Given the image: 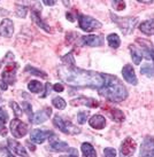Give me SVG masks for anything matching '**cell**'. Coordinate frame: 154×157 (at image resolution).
<instances>
[{
  "mask_svg": "<svg viewBox=\"0 0 154 157\" xmlns=\"http://www.w3.org/2000/svg\"><path fill=\"white\" fill-rule=\"evenodd\" d=\"M59 77L68 85L78 87H92L99 90L104 84L102 74L78 69L76 67H61L59 69Z\"/></svg>",
  "mask_w": 154,
  "mask_h": 157,
  "instance_id": "obj_1",
  "label": "cell"
},
{
  "mask_svg": "<svg viewBox=\"0 0 154 157\" xmlns=\"http://www.w3.org/2000/svg\"><path fill=\"white\" fill-rule=\"evenodd\" d=\"M104 84L98 91L101 96H105L110 102H122L127 99L128 92L117 77L112 75H102Z\"/></svg>",
  "mask_w": 154,
  "mask_h": 157,
  "instance_id": "obj_2",
  "label": "cell"
},
{
  "mask_svg": "<svg viewBox=\"0 0 154 157\" xmlns=\"http://www.w3.org/2000/svg\"><path fill=\"white\" fill-rule=\"evenodd\" d=\"M110 16L113 18V21L119 25V28L124 35L131 33L133 29H135V26H136L137 22H138L137 17H119V16L114 15L113 13L110 14Z\"/></svg>",
  "mask_w": 154,
  "mask_h": 157,
  "instance_id": "obj_3",
  "label": "cell"
},
{
  "mask_svg": "<svg viewBox=\"0 0 154 157\" xmlns=\"http://www.w3.org/2000/svg\"><path fill=\"white\" fill-rule=\"evenodd\" d=\"M53 124H54V126L57 127V128H59L60 131L63 132V133H66V134L75 135V134L81 133V130H79L78 127L75 126V125H73L70 122L65 121V119L62 117H60L59 115L54 116V118H53Z\"/></svg>",
  "mask_w": 154,
  "mask_h": 157,
  "instance_id": "obj_4",
  "label": "cell"
},
{
  "mask_svg": "<svg viewBox=\"0 0 154 157\" xmlns=\"http://www.w3.org/2000/svg\"><path fill=\"white\" fill-rule=\"evenodd\" d=\"M78 25L83 31L91 32V31H93V30L100 29L102 26V24L99 22L98 20L91 17V16H88V15H79Z\"/></svg>",
  "mask_w": 154,
  "mask_h": 157,
  "instance_id": "obj_5",
  "label": "cell"
},
{
  "mask_svg": "<svg viewBox=\"0 0 154 157\" xmlns=\"http://www.w3.org/2000/svg\"><path fill=\"white\" fill-rule=\"evenodd\" d=\"M137 148L136 141L132 138H127L121 144V148H120V156L121 157H131Z\"/></svg>",
  "mask_w": 154,
  "mask_h": 157,
  "instance_id": "obj_6",
  "label": "cell"
},
{
  "mask_svg": "<svg viewBox=\"0 0 154 157\" xmlns=\"http://www.w3.org/2000/svg\"><path fill=\"white\" fill-rule=\"evenodd\" d=\"M10 132L13 134L14 138H22L28 133V126L26 123H23L22 121H20L18 118L13 119L10 122Z\"/></svg>",
  "mask_w": 154,
  "mask_h": 157,
  "instance_id": "obj_7",
  "label": "cell"
},
{
  "mask_svg": "<svg viewBox=\"0 0 154 157\" xmlns=\"http://www.w3.org/2000/svg\"><path fill=\"white\" fill-rule=\"evenodd\" d=\"M16 70H18V64L16 63H9L5 67L2 71V80L6 84L14 85L16 82Z\"/></svg>",
  "mask_w": 154,
  "mask_h": 157,
  "instance_id": "obj_8",
  "label": "cell"
},
{
  "mask_svg": "<svg viewBox=\"0 0 154 157\" xmlns=\"http://www.w3.org/2000/svg\"><path fill=\"white\" fill-rule=\"evenodd\" d=\"M40 12H41V7L39 6V4H36L35 6L32 7V9H31V17L34 20V22L39 26L40 29H44L46 32H52L51 28H49V26L41 20V17H40Z\"/></svg>",
  "mask_w": 154,
  "mask_h": 157,
  "instance_id": "obj_9",
  "label": "cell"
},
{
  "mask_svg": "<svg viewBox=\"0 0 154 157\" xmlns=\"http://www.w3.org/2000/svg\"><path fill=\"white\" fill-rule=\"evenodd\" d=\"M51 115H52V109L49 107H45L43 110H39L38 113H36L32 116L30 122H32L34 124H41V123L46 122Z\"/></svg>",
  "mask_w": 154,
  "mask_h": 157,
  "instance_id": "obj_10",
  "label": "cell"
},
{
  "mask_svg": "<svg viewBox=\"0 0 154 157\" xmlns=\"http://www.w3.org/2000/svg\"><path fill=\"white\" fill-rule=\"evenodd\" d=\"M53 133L52 132H45L43 131V130H39V128H36V130H34V131L31 132V134H30V139L32 142H35V144H43L45 140L47 139L49 136H51Z\"/></svg>",
  "mask_w": 154,
  "mask_h": 157,
  "instance_id": "obj_11",
  "label": "cell"
},
{
  "mask_svg": "<svg viewBox=\"0 0 154 157\" xmlns=\"http://www.w3.org/2000/svg\"><path fill=\"white\" fill-rule=\"evenodd\" d=\"M154 149V139L152 136H146L140 147L139 157H150L152 150Z\"/></svg>",
  "mask_w": 154,
  "mask_h": 157,
  "instance_id": "obj_12",
  "label": "cell"
},
{
  "mask_svg": "<svg viewBox=\"0 0 154 157\" xmlns=\"http://www.w3.org/2000/svg\"><path fill=\"white\" fill-rule=\"evenodd\" d=\"M7 144H8V149L12 153H15L16 155H18V156L29 157L26 148H24L21 144H18V141H15L14 139H8L7 140Z\"/></svg>",
  "mask_w": 154,
  "mask_h": 157,
  "instance_id": "obj_13",
  "label": "cell"
},
{
  "mask_svg": "<svg viewBox=\"0 0 154 157\" xmlns=\"http://www.w3.org/2000/svg\"><path fill=\"white\" fill-rule=\"evenodd\" d=\"M14 33V24L9 18H4L0 23V35L2 37L9 38Z\"/></svg>",
  "mask_w": 154,
  "mask_h": 157,
  "instance_id": "obj_14",
  "label": "cell"
},
{
  "mask_svg": "<svg viewBox=\"0 0 154 157\" xmlns=\"http://www.w3.org/2000/svg\"><path fill=\"white\" fill-rule=\"evenodd\" d=\"M122 75H123V78L125 79V82L131 85H137L138 84V79L136 77V74H135V70L130 64H127V66L123 67L122 69Z\"/></svg>",
  "mask_w": 154,
  "mask_h": 157,
  "instance_id": "obj_15",
  "label": "cell"
},
{
  "mask_svg": "<svg viewBox=\"0 0 154 157\" xmlns=\"http://www.w3.org/2000/svg\"><path fill=\"white\" fill-rule=\"evenodd\" d=\"M70 103L73 105H88L90 108H98L99 107V101L92 98H77L75 100H71Z\"/></svg>",
  "mask_w": 154,
  "mask_h": 157,
  "instance_id": "obj_16",
  "label": "cell"
},
{
  "mask_svg": "<svg viewBox=\"0 0 154 157\" xmlns=\"http://www.w3.org/2000/svg\"><path fill=\"white\" fill-rule=\"evenodd\" d=\"M82 41L84 45L90 46V47H97V46H101L102 45V38L99 36L90 35L82 37Z\"/></svg>",
  "mask_w": 154,
  "mask_h": 157,
  "instance_id": "obj_17",
  "label": "cell"
},
{
  "mask_svg": "<svg viewBox=\"0 0 154 157\" xmlns=\"http://www.w3.org/2000/svg\"><path fill=\"white\" fill-rule=\"evenodd\" d=\"M89 124H90V126L96 128V130H102L106 126V119L101 115H94L90 118Z\"/></svg>",
  "mask_w": 154,
  "mask_h": 157,
  "instance_id": "obj_18",
  "label": "cell"
},
{
  "mask_svg": "<svg viewBox=\"0 0 154 157\" xmlns=\"http://www.w3.org/2000/svg\"><path fill=\"white\" fill-rule=\"evenodd\" d=\"M49 146L53 150L55 151H70L71 149L68 147V144L66 142H62V141H59V140H54L51 139L49 141Z\"/></svg>",
  "mask_w": 154,
  "mask_h": 157,
  "instance_id": "obj_19",
  "label": "cell"
},
{
  "mask_svg": "<svg viewBox=\"0 0 154 157\" xmlns=\"http://www.w3.org/2000/svg\"><path fill=\"white\" fill-rule=\"evenodd\" d=\"M139 29H140L141 32L145 33V35H153L154 33V18L144 21V22L139 25Z\"/></svg>",
  "mask_w": 154,
  "mask_h": 157,
  "instance_id": "obj_20",
  "label": "cell"
},
{
  "mask_svg": "<svg viewBox=\"0 0 154 157\" xmlns=\"http://www.w3.org/2000/svg\"><path fill=\"white\" fill-rule=\"evenodd\" d=\"M7 121H8V113L0 108V135H2V136L7 135V128L5 126Z\"/></svg>",
  "mask_w": 154,
  "mask_h": 157,
  "instance_id": "obj_21",
  "label": "cell"
},
{
  "mask_svg": "<svg viewBox=\"0 0 154 157\" xmlns=\"http://www.w3.org/2000/svg\"><path fill=\"white\" fill-rule=\"evenodd\" d=\"M82 153H83V157H97V153L96 149L93 148L89 142H84L82 144Z\"/></svg>",
  "mask_w": 154,
  "mask_h": 157,
  "instance_id": "obj_22",
  "label": "cell"
},
{
  "mask_svg": "<svg viewBox=\"0 0 154 157\" xmlns=\"http://www.w3.org/2000/svg\"><path fill=\"white\" fill-rule=\"evenodd\" d=\"M130 53H131V57L133 63L136 66H138L141 62V59H143V53L138 48L135 47V46H130Z\"/></svg>",
  "mask_w": 154,
  "mask_h": 157,
  "instance_id": "obj_23",
  "label": "cell"
},
{
  "mask_svg": "<svg viewBox=\"0 0 154 157\" xmlns=\"http://www.w3.org/2000/svg\"><path fill=\"white\" fill-rule=\"evenodd\" d=\"M109 115H110V117L114 119L115 122H123L124 121V113L123 111H121L120 109H115V108H109Z\"/></svg>",
  "mask_w": 154,
  "mask_h": 157,
  "instance_id": "obj_24",
  "label": "cell"
},
{
  "mask_svg": "<svg viewBox=\"0 0 154 157\" xmlns=\"http://www.w3.org/2000/svg\"><path fill=\"white\" fill-rule=\"evenodd\" d=\"M107 41H108L109 47L114 48V49L119 48L120 45H121V40H120L119 36L116 35V33H110V35H108V37H107Z\"/></svg>",
  "mask_w": 154,
  "mask_h": 157,
  "instance_id": "obj_25",
  "label": "cell"
},
{
  "mask_svg": "<svg viewBox=\"0 0 154 157\" xmlns=\"http://www.w3.org/2000/svg\"><path fill=\"white\" fill-rule=\"evenodd\" d=\"M28 88L32 93H39L43 91V85L38 80H31L30 83L28 84Z\"/></svg>",
  "mask_w": 154,
  "mask_h": 157,
  "instance_id": "obj_26",
  "label": "cell"
},
{
  "mask_svg": "<svg viewBox=\"0 0 154 157\" xmlns=\"http://www.w3.org/2000/svg\"><path fill=\"white\" fill-rule=\"evenodd\" d=\"M26 72H30L31 75H34V76H38V77H41V78H46L47 77V75L45 74L44 71H41V70H38L34 68V67H30V66H26V69H24Z\"/></svg>",
  "mask_w": 154,
  "mask_h": 157,
  "instance_id": "obj_27",
  "label": "cell"
},
{
  "mask_svg": "<svg viewBox=\"0 0 154 157\" xmlns=\"http://www.w3.org/2000/svg\"><path fill=\"white\" fill-rule=\"evenodd\" d=\"M52 103H53V105L57 108V109H59V110H63L65 108H66V105H67V103H66V101L63 100L62 98H60V96H57V98H54L52 100Z\"/></svg>",
  "mask_w": 154,
  "mask_h": 157,
  "instance_id": "obj_28",
  "label": "cell"
},
{
  "mask_svg": "<svg viewBox=\"0 0 154 157\" xmlns=\"http://www.w3.org/2000/svg\"><path fill=\"white\" fill-rule=\"evenodd\" d=\"M140 72L143 75H146L147 77H154V68L148 63H146V64L141 67Z\"/></svg>",
  "mask_w": 154,
  "mask_h": 157,
  "instance_id": "obj_29",
  "label": "cell"
},
{
  "mask_svg": "<svg viewBox=\"0 0 154 157\" xmlns=\"http://www.w3.org/2000/svg\"><path fill=\"white\" fill-rule=\"evenodd\" d=\"M62 62L66 64L67 67H75V60L73 56V53H69L62 57Z\"/></svg>",
  "mask_w": 154,
  "mask_h": 157,
  "instance_id": "obj_30",
  "label": "cell"
},
{
  "mask_svg": "<svg viewBox=\"0 0 154 157\" xmlns=\"http://www.w3.org/2000/svg\"><path fill=\"white\" fill-rule=\"evenodd\" d=\"M9 105L13 108V111L16 117H21V116H22V109H21V107H20L15 101H12V102L9 103Z\"/></svg>",
  "mask_w": 154,
  "mask_h": 157,
  "instance_id": "obj_31",
  "label": "cell"
},
{
  "mask_svg": "<svg viewBox=\"0 0 154 157\" xmlns=\"http://www.w3.org/2000/svg\"><path fill=\"white\" fill-rule=\"evenodd\" d=\"M89 117V113L88 111H79L77 113V122L79 124H84V123L86 122V119Z\"/></svg>",
  "mask_w": 154,
  "mask_h": 157,
  "instance_id": "obj_32",
  "label": "cell"
},
{
  "mask_svg": "<svg viewBox=\"0 0 154 157\" xmlns=\"http://www.w3.org/2000/svg\"><path fill=\"white\" fill-rule=\"evenodd\" d=\"M104 156L105 157H116V150L114 148H105L104 149Z\"/></svg>",
  "mask_w": 154,
  "mask_h": 157,
  "instance_id": "obj_33",
  "label": "cell"
},
{
  "mask_svg": "<svg viewBox=\"0 0 154 157\" xmlns=\"http://www.w3.org/2000/svg\"><path fill=\"white\" fill-rule=\"evenodd\" d=\"M22 107L23 109H24V111H26V113H28V116H29V118H32V108H31V105L30 103H28V102H23L22 103Z\"/></svg>",
  "mask_w": 154,
  "mask_h": 157,
  "instance_id": "obj_34",
  "label": "cell"
},
{
  "mask_svg": "<svg viewBox=\"0 0 154 157\" xmlns=\"http://www.w3.org/2000/svg\"><path fill=\"white\" fill-rule=\"evenodd\" d=\"M16 15L18 17H26V7L24 6H16Z\"/></svg>",
  "mask_w": 154,
  "mask_h": 157,
  "instance_id": "obj_35",
  "label": "cell"
},
{
  "mask_svg": "<svg viewBox=\"0 0 154 157\" xmlns=\"http://www.w3.org/2000/svg\"><path fill=\"white\" fill-rule=\"evenodd\" d=\"M113 6H114V8L116 9V10H122V9H124V7H125V2L117 0V1H114V2H113Z\"/></svg>",
  "mask_w": 154,
  "mask_h": 157,
  "instance_id": "obj_36",
  "label": "cell"
},
{
  "mask_svg": "<svg viewBox=\"0 0 154 157\" xmlns=\"http://www.w3.org/2000/svg\"><path fill=\"white\" fill-rule=\"evenodd\" d=\"M53 88H54V91L55 92H62L63 90H65V87H63V85H62V84H55Z\"/></svg>",
  "mask_w": 154,
  "mask_h": 157,
  "instance_id": "obj_37",
  "label": "cell"
},
{
  "mask_svg": "<svg viewBox=\"0 0 154 157\" xmlns=\"http://www.w3.org/2000/svg\"><path fill=\"white\" fill-rule=\"evenodd\" d=\"M2 157H14V156H13V154L10 153V150L4 149V155H2Z\"/></svg>",
  "mask_w": 154,
  "mask_h": 157,
  "instance_id": "obj_38",
  "label": "cell"
},
{
  "mask_svg": "<svg viewBox=\"0 0 154 157\" xmlns=\"http://www.w3.org/2000/svg\"><path fill=\"white\" fill-rule=\"evenodd\" d=\"M66 16H67V18L70 21V22H74V21H75V16H74V15H73L70 12H68V13L66 14Z\"/></svg>",
  "mask_w": 154,
  "mask_h": 157,
  "instance_id": "obj_39",
  "label": "cell"
},
{
  "mask_svg": "<svg viewBox=\"0 0 154 157\" xmlns=\"http://www.w3.org/2000/svg\"><path fill=\"white\" fill-rule=\"evenodd\" d=\"M44 4L46 6H53V5L57 4V1L55 0H44Z\"/></svg>",
  "mask_w": 154,
  "mask_h": 157,
  "instance_id": "obj_40",
  "label": "cell"
},
{
  "mask_svg": "<svg viewBox=\"0 0 154 157\" xmlns=\"http://www.w3.org/2000/svg\"><path fill=\"white\" fill-rule=\"evenodd\" d=\"M51 91V85L49 84H46V91H45V94L41 95V98H45L46 95H49V92Z\"/></svg>",
  "mask_w": 154,
  "mask_h": 157,
  "instance_id": "obj_41",
  "label": "cell"
},
{
  "mask_svg": "<svg viewBox=\"0 0 154 157\" xmlns=\"http://www.w3.org/2000/svg\"><path fill=\"white\" fill-rule=\"evenodd\" d=\"M0 88H1L2 91H6V90H7V85H6V83H5L4 80H0Z\"/></svg>",
  "mask_w": 154,
  "mask_h": 157,
  "instance_id": "obj_42",
  "label": "cell"
},
{
  "mask_svg": "<svg viewBox=\"0 0 154 157\" xmlns=\"http://www.w3.org/2000/svg\"><path fill=\"white\" fill-rule=\"evenodd\" d=\"M150 59H152V60H153V63H154V51H153V49H151V51H150Z\"/></svg>",
  "mask_w": 154,
  "mask_h": 157,
  "instance_id": "obj_43",
  "label": "cell"
},
{
  "mask_svg": "<svg viewBox=\"0 0 154 157\" xmlns=\"http://www.w3.org/2000/svg\"><path fill=\"white\" fill-rule=\"evenodd\" d=\"M150 157H154V149H153V150H152V153H151Z\"/></svg>",
  "mask_w": 154,
  "mask_h": 157,
  "instance_id": "obj_44",
  "label": "cell"
}]
</instances>
